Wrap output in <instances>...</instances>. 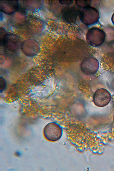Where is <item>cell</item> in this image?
<instances>
[{
  "mask_svg": "<svg viewBox=\"0 0 114 171\" xmlns=\"http://www.w3.org/2000/svg\"><path fill=\"white\" fill-rule=\"evenodd\" d=\"M99 17V14L97 10L90 6L83 8L79 14L80 21L84 24L87 25L97 23Z\"/></svg>",
  "mask_w": 114,
  "mask_h": 171,
  "instance_id": "6da1fadb",
  "label": "cell"
},
{
  "mask_svg": "<svg viewBox=\"0 0 114 171\" xmlns=\"http://www.w3.org/2000/svg\"><path fill=\"white\" fill-rule=\"evenodd\" d=\"M103 65L106 66V70H110L114 68V54L112 53H108L103 58Z\"/></svg>",
  "mask_w": 114,
  "mask_h": 171,
  "instance_id": "9c48e42d",
  "label": "cell"
},
{
  "mask_svg": "<svg viewBox=\"0 0 114 171\" xmlns=\"http://www.w3.org/2000/svg\"><path fill=\"white\" fill-rule=\"evenodd\" d=\"M72 0H60L59 3L62 5H68L72 3Z\"/></svg>",
  "mask_w": 114,
  "mask_h": 171,
  "instance_id": "7c38bea8",
  "label": "cell"
},
{
  "mask_svg": "<svg viewBox=\"0 0 114 171\" xmlns=\"http://www.w3.org/2000/svg\"><path fill=\"white\" fill-rule=\"evenodd\" d=\"M105 33L102 30L97 28L89 29L86 35V38L89 44L93 47H98L104 42Z\"/></svg>",
  "mask_w": 114,
  "mask_h": 171,
  "instance_id": "3957f363",
  "label": "cell"
},
{
  "mask_svg": "<svg viewBox=\"0 0 114 171\" xmlns=\"http://www.w3.org/2000/svg\"><path fill=\"white\" fill-rule=\"evenodd\" d=\"M111 21L113 24L114 25V13L112 16Z\"/></svg>",
  "mask_w": 114,
  "mask_h": 171,
  "instance_id": "4fadbf2b",
  "label": "cell"
},
{
  "mask_svg": "<svg viewBox=\"0 0 114 171\" xmlns=\"http://www.w3.org/2000/svg\"></svg>",
  "mask_w": 114,
  "mask_h": 171,
  "instance_id": "9a60e30c",
  "label": "cell"
},
{
  "mask_svg": "<svg viewBox=\"0 0 114 171\" xmlns=\"http://www.w3.org/2000/svg\"><path fill=\"white\" fill-rule=\"evenodd\" d=\"M113 121H114V118H113Z\"/></svg>",
  "mask_w": 114,
  "mask_h": 171,
  "instance_id": "5bb4252c",
  "label": "cell"
},
{
  "mask_svg": "<svg viewBox=\"0 0 114 171\" xmlns=\"http://www.w3.org/2000/svg\"><path fill=\"white\" fill-rule=\"evenodd\" d=\"M93 99L96 105L99 107H103L110 102L111 99V95L109 92L106 89L100 88L95 92Z\"/></svg>",
  "mask_w": 114,
  "mask_h": 171,
  "instance_id": "8992f818",
  "label": "cell"
},
{
  "mask_svg": "<svg viewBox=\"0 0 114 171\" xmlns=\"http://www.w3.org/2000/svg\"><path fill=\"white\" fill-rule=\"evenodd\" d=\"M75 2L78 5L84 8L90 6L91 1L90 0H76Z\"/></svg>",
  "mask_w": 114,
  "mask_h": 171,
  "instance_id": "30bf717a",
  "label": "cell"
},
{
  "mask_svg": "<svg viewBox=\"0 0 114 171\" xmlns=\"http://www.w3.org/2000/svg\"><path fill=\"white\" fill-rule=\"evenodd\" d=\"M18 8V1H0L1 10L5 14H13L17 10Z\"/></svg>",
  "mask_w": 114,
  "mask_h": 171,
  "instance_id": "ba28073f",
  "label": "cell"
},
{
  "mask_svg": "<svg viewBox=\"0 0 114 171\" xmlns=\"http://www.w3.org/2000/svg\"><path fill=\"white\" fill-rule=\"evenodd\" d=\"M63 130L61 127L55 122L48 124L43 130V134L47 140L55 142L59 140L62 137Z\"/></svg>",
  "mask_w": 114,
  "mask_h": 171,
  "instance_id": "7a4b0ae2",
  "label": "cell"
},
{
  "mask_svg": "<svg viewBox=\"0 0 114 171\" xmlns=\"http://www.w3.org/2000/svg\"><path fill=\"white\" fill-rule=\"evenodd\" d=\"M0 41L1 45L10 51H17L21 44L20 40L18 37L11 34L6 33L1 38Z\"/></svg>",
  "mask_w": 114,
  "mask_h": 171,
  "instance_id": "277c9868",
  "label": "cell"
},
{
  "mask_svg": "<svg viewBox=\"0 0 114 171\" xmlns=\"http://www.w3.org/2000/svg\"><path fill=\"white\" fill-rule=\"evenodd\" d=\"M0 92L2 93L6 87L7 83L5 79L3 77H0Z\"/></svg>",
  "mask_w": 114,
  "mask_h": 171,
  "instance_id": "8fae6325",
  "label": "cell"
},
{
  "mask_svg": "<svg viewBox=\"0 0 114 171\" xmlns=\"http://www.w3.org/2000/svg\"><path fill=\"white\" fill-rule=\"evenodd\" d=\"M99 68V63L97 59L94 57H88L81 62L80 68L85 74L93 75L97 72Z\"/></svg>",
  "mask_w": 114,
  "mask_h": 171,
  "instance_id": "5b68a950",
  "label": "cell"
},
{
  "mask_svg": "<svg viewBox=\"0 0 114 171\" xmlns=\"http://www.w3.org/2000/svg\"><path fill=\"white\" fill-rule=\"evenodd\" d=\"M80 11L75 7H66L61 11L62 15L64 19L69 23L75 22Z\"/></svg>",
  "mask_w": 114,
  "mask_h": 171,
  "instance_id": "52a82bcc",
  "label": "cell"
}]
</instances>
